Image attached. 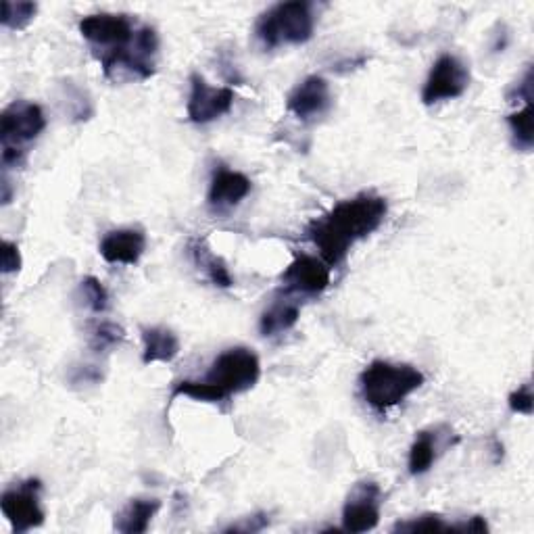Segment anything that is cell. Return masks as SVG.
<instances>
[{
	"instance_id": "8992f818",
	"label": "cell",
	"mask_w": 534,
	"mask_h": 534,
	"mask_svg": "<svg viewBox=\"0 0 534 534\" xmlns=\"http://www.w3.org/2000/svg\"><path fill=\"white\" fill-rule=\"evenodd\" d=\"M46 128V117L40 105L30 101L11 103L0 115V144L3 151L28 153V144L34 142Z\"/></svg>"
},
{
	"instance_id": "e0dca14e",
	"label": "cell",
	"mask_w": 534,
	"mask_h": 534,
	"mask_svg": "<svg viewBox=\"0 0 534 534\" xmlns=\"http://www.w3.org/2000/svg\"><path fill=\"white\" fill-rule=\"evenodd\" d=\"M161 507L159 499H132L115 516V530L124 534H144Z\"/></svg>"
},
{
	"instance_id": "d6986e66",
	"label": "cell",
	"mask_w": 534,
	"mask_h": 534,
	"mask_svg": "<svg viewBox=\"0 0 534 534\" xmlns=\"http://www.w3.org/2000/svg\"><path fill=\"white\" fill-rule=\"evenodd\" d=\"M299 315H301L299 303L290 299H278L261 313L259 332L263 336H276L288 332L299 322Z\"/></svg>"
},
{
	"instance_id": "8fae6325",
	"label": "cell",
	"mask_w": 534,
	"mask_h": 534,
	"mask_svg": "<svg viewBox=\"0 0 534 534\" xmlns=\"http://www.w3.org/2000/svg\"><path fill=\"white\" fill-rule=\"evenodd\" d=\"M380 522V487L372 480L357 482L343 507V530L361 534Z\"/></svg>"
},
{
	"instance_id": "cb8c5ba5",
	"label": "cell",
	"mask_w": 534,
	"mask_h": 534,
	"mask_svg": "<svg viewBox=\"0 0 534 534\" xmlns=\"http://www.w3.org/2000/svg\"><path fill=\"white\" fill-rule=\"evenodd\" d=\"M124 338H126L124 328L113 322H101L90 332V347L94 351H107L119 343H124Z\"/></svg>"
},
{
	"instance_id": "9a60e30c",
	"label": "cell",
	"mask_w": 534,
	"mask_h": 534,
	"mask_svg": "<svg viewBox=\"0 0 534 534\" xmlns=\"http://www.w3.org/2000/svg\"><path fill=\"white\" fill-rule=\"evenodd\" d=\"M144 249H147V234L140 228H119L107 232L101 240V257L107 263L134 265L140 261Z\"/></svg>"
},
{
	"instance_id": "277c9868",
	"label": "cell",
	"mask_w": 534,
	"mask_h": 534,
	"mask_svg": "<svg viewBox=\"0 0 534 534\" xmlns=\"http://www.w3.org/2000/svg\"><path fill=\"white\" fill-rule=\"evenodd\" d=\"M159 53V36L155 28H138L130 46L119 51L101 55V65L107 78H117V74H128L136 80H149L155 74V57Z\"/></svg>"
},
{
	"instance_id": "5bb4252c",
	"label": "cell",
	"mask_w": 534,
	"mask_h": 534,
	"mask_svg": "<svg viewBox=\"0 0 534 534\" xmlns=\"http://www.w3.org/2000/svg\"><path fill=\"white\" fill-rule=\"evenodd\" d=\"M251 180L232 169L220 167L211 178L207 203L213 211H228L249 197Z\"/></svg>"
},
{
	"instance_id": "52a82bcc",
	"label": "cell",
	"mask_w": 534,
	"mask_h": 534,
	"mask_svg": "<svg viewBox=\"0 0 534 534\" xmlns=\"http://www.w3.org/2000/svg\"><path fill=\"white\" fill-rule=\"evenodd\" d=\"M42 482L38 478H28L17 487L7 489L0 497V509L9 520L15 534H23L44 524V509L40 507Z\"/></svg>"
},
{
	"instance_id": "7c38bea8",
	"label": "cell",
	"mask_w": 534,
	"mask_h": 534,
	"mask_svg": "<svg viewBox=\"0 0 534 534\" xmlns=\"http://www.w3.org/2000/svg\"><path fill=\"white\" fill-rule=\"evenodd\" d=\"M286 295H320L330 286V265L311 255H297L280 276Z\"/></svg>"
},
{
	"instance_id": "7a4b0ae2",
	"label": "cell",
	"mask_w": 534,
	"mask_h": 534,
	"mask_svg": "<svg viewBox=\"0 0 534 534\" xmlns=\"http://www.w3.org/2000/svg\"><path fill=\"white\" fill-rule=\"evenodd\" d=\"M426 382V376L409 363L372 361L359 376V388L366 403L376 411H386L403 403Z\"/></svg>"
},
{
	"instance_id": "5b68a950",
	"label": "cell",
	"mask_w": 534,
	"mask_h": 534,
	"mask_svg": "<svg viewBox=\"0 0 534 534\" xmlns=\"http://www.w3.org/2000/svg\"><path fill=\"white\" fill-rule=\"evenodd\" d=\"M259 376L261 363L255 351L247 347H234L213 359L205 382L220 388L226 397H232L253 388Z\"/></svg>"
},
{
	"instance_id": "603a6c76",
	"label": "cell",
	"mask_w": 534,
	"mask_h": 534,
	"mask_svg": "<svg viewBox=\"0 0 534 534\" xmlns=\"http://www.w3.org/2000/svg\"><path fill=\"white\" fill-rule=\"evenodd\" d=\"M178 397H190V399H197V401H205V403H220L226 401L228 397L220 391V388L209 384V382H197V380H182L176 382L172 388V397L169 399H178Z\"/></svg>"
},
{
	"instance_id": "30bf717a",
	"label": "cell",
	"mask_w": 534,
	"mask_h": 534,
	"mask_svg": "<svg viewBox=\"0 0 534 534\" xmlns=\"http://www.w3.org/2000/svg\"><path fill=\"white\" fill-rule=\"evenodd\" d=\"M236 94L232 88H211L201 74L190 76L188 119L192 124H211L232 111Z\"/></svg>"
},
{
	"instance_id": "ffe728a7",
	"label": "cell",
	"mask_w": 534,
	"mask_h": 534,
	"mask_svg": "<svg viewBox=\"0 0 534 534\" xmlns=\"http://www.w3.org/2000/svg\"><path fill=\"white\" fill-rule=\"evenodd\" d=\"M436 461V434L422 430L418 432L414 445L409 449V474L411 476H422L426 474L432 464Z\"/></svg>"
},
{
	"instance_id": "9c48e42d",
	"label": "cell",
	"mask_w": 534,
	"mask_h": 534,
	"mask_svg": "<svg viewBox=\"0 0 534 534\" xmlns=\"http://www.w3.org/2000/svg\"><path fill=\"white\" fill-rule=\"evenodd\" d=\"M470 86V71L455 55H441L432 65L422 90V103L436 105L459 99Z\"/></svg>"
},
{
	"instance_id": "83f0119b",
	"label": "cell",
	"mask_w": 534,
	"mask_h": 534,
	"mask_svg": "<svg viewBox=\"0 0 534 534\" xmlns=\"http://www.w3.org/2000/svg\"><path fill=\"white\" fill-rule=\"evenodd\" d=\"M0 265H3L0 267L3 274H15L21 270V253L15 242H3V261H0Z\"/></svg>"
},
{
	"instance_id": "3957f363",
	"label": "cell",
	"mask_w": 534,
	"mask_h": 534,
	"mask_svg": "<svg viewBox=\"0 0 534 534\" xmlns=\"http://www.w3.org/2000/svg\"><path fill=\"white\" fill-rule=\"evenodd\" d=\"M315 30V17L309 3L293 0L267 9L255 23V36L265 48L282 44H305Z\"/></svg>"
},
{
	"instance_id": "d4e9b609",
	"label": "cell",
	"mask_w": 534,
	"mask_h": 534,
	"mask_svg": "<svg viewBox=\"0 0 534 534\" xmlns=\"http://www.w3.org/2000/svg\"><path fill=\"white\" fill-rule=\"evenodd\" d=\"M80 293H82V299L86 301V305L90 307V311H94V313H103L109 307V293L99 278L86 276L80 282Z\"/></svg>"
},
{
	"instance_id": "f546056e",
	"label": "cell",
	"mask_w": 534,
	"mask_h": 534,
	"mask_svg": "<svg viewBox=\"0 0 534 534\" xmlns=\"http://www.w3.org/2000/svg\"><path fill=\"white\" fill-rule=\"evenodd\" d=\"M265 526H267V516L265 514H259V516H253L247 524L232 526L226 532H257V530H263Z\"/></svg>"
},
{
	"instance_id": "f1b7e54d",
	"label": "cell",
	"mask_w": 534,
	"mask_h": 534,
	"mask_svg": "<svg viewBox=\"0 0 534 534\" xmlns=\"http://www.w3.org/2000/svg\"><path fill=\"white\" fill-rule=\"evenodd\" d=\"M489 526L484 522V518L474 516L470 522H461L455 526H449V532H487Z\"/></svg>"
},
{
	"instance_id": "44dd1931",
	"label": "cell",
	"mask_w": 534,
	"mask_h": 534,
	"mask_svg": "<svg viewBox=\"0 0 534 534\" xmlns=\"http://www.w3.org/2000/svg\"><path fill=\"white\" fill-rule=\"evenodd\" d=\"M507 126L514 138V147L518 151L530 153L534 147V107L532 101L524 103V109L507 115Z\"/></svg>"
},
{
	"instance_id": "484cf974",
	"label": "cell",
	"mask_w": 534,
	"mask_h": 534,
	"mask_svg": "<svg viewBox=\"0 0 534 534\" xmlns=\"http://www.w3.org/2000/svg\"><path fill=\"white\" fill-rule=\"evenodd\" d=\"M397 532H449V524L443 522L439 514H424L409 522H399L395 526Z\"/></svg>"
},
{
	"instance_id": "4fadbf2b",
	"label": "cell",
	"mask_w": 534,
	"mask_h": 534,
	"mask_svg": "<svg viewBox=\"0 0 534 534\" xmlns=\"http://www.w3.org/2000/svg\"><path fill=\"white\" fill-rule=\"evenodd\" d=\"M328 107H330V84L322 76L305 78L286 99V109L301 121H309L326 113Z\"/></svg>"
},
{
	"instance_id": "4316f807",
	"label": "cell",
	"mask_w": 534,
	"mask_h": 534,
	"mask_svg": "<svg viewBox=\"0 0 534 534\" xmlns=\"http://www.w3.org/2000/svg\"><path fill=\"white\" fill-rule=\"evenodd\" d=\"M509 409L514 411V414H522V416H532V409H534V397H532V386L530 382H524L520 388L509 395L507 399Z\"/></svg>"
},
{
	"instance_id": "ba28073f",
	"label": "cell",
	"mask_w": 534,
	"mask_h": 534,
	"mask_svg": "<svg viewBox=\"0 0 534 534\" xmlns=\"http://www.w3.org/2000/svg\"><path fill=\"white\" fill-rule=\"evenodd\" d=\"M78 28H80V34L94 48H101L103 51L101 55L130 46L138 32V28H134V21L128 15H115V13L86 15L82 17Z\"/></svg>"
},
{
	"instance_id": "4dcf8cb0",
	"label": "cell",
	"mask_w": 534,
	"mask_h": 534,
	"mask_svg": "<svg viewBox=\"0 0 534 534\" xmlns=\"http://www.w3.org/2000/svg\"><path fill=\"white\" fill-rule=\"evenodd\" d=\"M11 199H13L11 182H9L7 178H3V199H0V201H3V205H9V203H11Z\"/></svg>"
},
{
	"instance_id": "ac0fdd59",
	"label": "cell",
	"mask_w": 534,
	"mask_h": 534,
	"mask_svg": "<svg viewBox=\"0 0 534 534\" xmlns=\"http://www.w3.org/2000/svg\"><path fill=\"white\" fill-rule=\"evenodd\" d=\"M188 249H190L194 265H197L199 270L211 280L213 286H217V288H232L234 286V280H232V274L228 270L226 261L222 257L213 255L205 240H201V238L190 240Z\"/></svg>"
},
{
	"instance_id": "7402d4cb",
	"label": "cell",
	"mask_w": 534,
	"mask_h": 534,
	"mask_svg": "<svg viewBox=\"0 0 534 534\" xmlns=\"http://www.w3.org/2000/svg\"><path fill=\"white\" fill-rule=\"evenodd\" d=\"M38 13L36 3H28V0H21V3H11V0H3V13H0V23L3 28L9 30H26L30 23L34 21Z\"/></svg>"
},
{
	"instance_id": "6da1fadb",
	"label": "cell",
	"mask_w": 534,
	"mask_h": 534,
	"mask_svg": "<svg viewBox=\"0 0 534 534\" xmlns=\"http://www.w3.org/2000/svg\"><path fill=\"white\" fill-rule=\"evenodd\" d=\"M386 213V199L376 197V194H359V197L334 205L320 220H313L307 234L313 245L320 249L322 259L334 267L345 261L357 240L380 228Z\"/></svg>"
},
{
	"instance_id": "2e32d148",
	"label": "cell",
	"mask_w": 534,
	"mask_h": 534,
	"mask_svg": "<svg viewBox=\"0 0 534 534\" xmlns=\"http://www.w3.org/2000/svg\"><path fill=\"white\" fill-rule=\"evenodd\" d=\"M142 363L151 366V363H169L174 361L180 353L178 336L163 326L142 328Z\"/></svg>"
}]
</instances>
